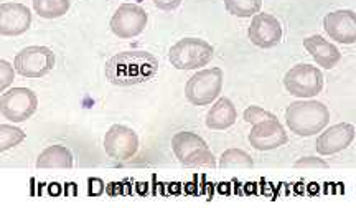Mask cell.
Segmentation results:
<instances>
[{
    "mask_svg": "<svg viewBox=\"0 0 356 208\" xmlns=\"http://www.w3.org/2000/svg\"><path fill=\"white\" fill-rule=\"evenodd\" d=\"M159 72V61L152 53L132 50L114 55L106 63V77L115 86H136L150 81Z\"/></svg>",
    "mask_w": 356,
    "mask_h": 208,
    "instance_id": "6da1fadb",
    "label": "cell"
},
{
    "mask_svg": "<svg viewBox=\"0 0 356 208\" xmlns=\"http://www.w3.org/2000/svg\"><path fill=\"white\" fill-rule=\"evenodd\" d=\"M330 121V111L320 101H296L286 111L289 129L297 136L309 137L318 134Z\"/></svg>",
    "mask_w": 356,
    "mask_h": 208,
    "instance_id": "7a4b0ae2",
    "label": "cell"
},
{
    "mask_svg": "<svg viewBox=\"0 0 356 208\" xmlns=\"http://www.w3.org/2000/svg\"><path fill=\"white\" fill-rule=\"evenodd\" d=\"M172 149L178 161L186 167H216V159L208 144L195 132L184 131L173 136Z\"/></svg>",
    "mask_w": 356,
    "mask_h": 208,
    "instance_id": "3957f363",
    "label": "cell"
},
{
    "mask_svg": "<svg viewBox=\"0 0 356 208\" xmlns=\"http://www.w3.org/2000/svg\"><path fill=\"white\" fill-rule=\"evenodd\" d=\"M215 48L202 38H184L168 51L170 63L177 70H198L213 60Z\"/></svg>",
    "mask_w": 356,
    "mask_h": 208,
    "instance_id": "277c9868",
    "label": "cell"
},
{
    "mask_svg": "<svg viewBox=\"0 0 356 208\" xmlns=\"http://www.w3.org/2000/svg\"><path fill=\"white\" fill-rule=\"evenodd\" d=\"M222 90V70H202L188 79L185 96L193 106H207L218 99Z\"/></svg>",
    "mask_w": 356,
    "mask_h": 208,
    "instance_id": "5b68a950",
    "label": "cell"
},
{
    "mask_svg": "<svg viewBox=\"0 0 356 208\" xmlns=\"http://www.w3.org/2000/svg\"><path fill=\"white\" fill-rule=\"evenodd\" d=\"M323 74L317 66L296 65L284 77V86L296 98H314L323 90Z\"/></svg>",
    "mask_w": 356,
    "mask_h": 208,
    "instance_id": "8992f818",
    "label": "cell"
},
{
    "mask_svg": "<svg viewBox=\"0 0 356 208\" xmlns=\"http://www.w3.org/2000/svg\"><path fill=\"white\" fill-rule=\"evenodd\" d=\"M38 98L29 88H13L3 91L0 98V113L10 122H24L37 113Z\"/></svg>",
    "mask_w": 356,
    "mask_h": 208,
    "instance_id": "52a82bcc",
    "label": "cell"
},
{
    "mask_svg": "<svg viewBox=\"0 0 356 208\" xmlns=\"http://www.w3.org/2000/svg\"><path fill=\"white\" fill-rule=\"evenodd\" d=\"M13 63L20 77L42 78L51 72L56 56L47 47H26L15 56Z\"/></svg>",
    "mask_w": 356,
    "mask_h": 208,
    "instance_id": "ba28073f",
    "label": "cell"
},
{
    "mask_svg": "<svg viewBox=\"0 0 356 208\" xmlns=\"http://www.w3.org/2000/svg\"><path fill=\"white\" fill-rule=\"evenodd\" d=\"M104 150L115 161H129L139 150V136L131 127L114 124L104 136Z\"/></svg>",
    "mask_w": 356,
    "mask_h": 208,
    "instance_id": "9c48e42d",
    "label": "cell"
},
{
    "mask_svg": "<svg viewBox=\"0 0 356 208\" xmlns=\"http://www.w3.org/2000/svg\"><path fill=\"white\" fill-rule=\"evenodd\" d=\"M147 13L136 3H122L111 19V30L119 38H134L144 32Z\"/></svg>",
    "mask_w": 356,
    "mask_h": 208,
    "instance_id": "30bf717a",
    "label": "cell"
},
{
    "mask_svg": "<svg viewBox=\"0 0 356 208\" xmlns=\"http://www.w3.org/2000/svg\"><path fill=\"white\" fill-rule=\"evenodd\" d=\"M249 40L259 48H274L282 40V25L270 13L261 12L252 15V22L249 25Z\"/></svg>",
    "mask_w": 356,
    "mask_h": 208,
    "instance_id": "8fae6325",
    "label": "cell"
},
{
    "mask_svg": "<svg viewBox=\"0 0 356 208\" xmlns=\"http://www.w3.org/2000/svg\"><path fill=\"white\" fill-rule=\"evenodd\" d=\"M289 137L279 119H267V121L252 124L249 132V143L256 150H273L287 144Z\"/></svg>",
    "mask_w": 356,
    "mask_h": 208,
    "instance_id": "7c38bea8",
    "label": "cell"
},
{
    "mask_svg": "<svg viewBox=\"0 0 356 208\" xmlns=\"http://www.w3.org/2000/svg\"><path fill=\"white\" fill-rule=\"evenodd\" d=\"M32 25V10L17 2L0 6V33L3 37H17L25 33Z\"/></svg>",
    "mask_w": 356,
    "mask_h": 208,
    "instance_id": "4fadbf2b",
    "label": "cell"
},
{
    "mask_svg": "<svg viewBox=\"0 0 356 208\" xmlns=\"http://www.w3.org/2000/svg\"><path fill=\"white\" fill-rule=\"evenodd\" d=\"M325 32L328 37L343 45L356 43V13L353 10L330 12L323 19Z\"/></svg>",
    "mask_w": 356,
    "mask_h": 208,
    "instance_id": "5bb4252c",
    "label": "cell"
},
{
    "mask_svg": "<svg viewBox=\"0 0 356 208\" xmlns=\"http://www.w3.org/2000/svg\"><path fill=\"white\" fill-rule=\"evenodd\" d=\"M356 136V129L353 124L340 122L335 126L328 127L322 136L317 139V152L320 156H333V154L341 152L353 144Z\"/></svg>",
    "mask_w": 356,
    "mask_h": 208,
    "instance_id": "9a60e30c",
    "label": "cell"
},
{
    "mask_svg": "<svg viewBox=\"0 0 356 208\" xmlns=\"http://www.w3.org/2000/svg\"><path fill=\"white\" fill-rule=\"evenodd\" d=\"M305 50L314 56V60L322 66L323 70H333L340 63L341 53L333 43L327 42L320 35H312L304 40Z\"/></svg>",
    "mask_w": 356,
    "mask_h": 208,
    "instance_id": "2e32d148",
    "label": "cell"
},
{
    "mask_svg": "<svg viewBox=\"0 0 356 208\" xmlns=\"http://www.w3.org/2000/svg\"><path fill=\"white\" fill-rule=\"evenodd\" d=\"M238 118V111L228 98H220L207 114V127L211 131H225L233 126Z\"/></svg>",
    "mask_w": 356,
    "mask_h": 208,
    "instance_id": "e0dca14e",
    "label": "cell"
},
{
    "mask_svg": "<svg viewBox=\"0 0 356 208\" xmlns=\"http://www.w3.org/2000/svg\"><path fill=\"white\" fill-rule=\"evenodd\" d=\"M38 169H71L73 167V154L65 145H51L38 156Z\"/></svg>",
    "mask_w": 356,
    "mask_h": 208,
    "instance_id": "ac0fdd59",
    "label": "cell"
},
{
    "mask_svg": "<svg viewBox=\"0 0 356 208\" xmlns=\"http://www.w3.org/2000/svg\"><path fill=\"white\" fill-rule=\"evenodd\" d=\"M33 10L38 13L42 19H58L63 17L70 10V0H32Z\"/></svg>",
    "mask_w": 356,
    "mask_h": 208,
    "instance_id": "d6986e66",
    "label": "cell"
},
{
    "mask_svg": "<svg viewBox=\"0 0 356 208\" xmlns=\"http://www.w3.org/2000/svg\"><path fill=\"white\" fill-rule=\"evenodd\" d=\"M226 10L234 17H252L259 13L262 7V0H222Z\"/></svg>",
    "mask_w": 356,
    "mask_h": 208,
    "instance_id": "ffe728a7",
    "label": "cell"
},
{
    "mask_svg": "<svg viewBox=\"0 0 356 208\" xmlns=\"http://www.w3.org/2000/svg\"><path fill=\"white\" fill-rule=\"evenodd\" d=\"M252 166H254V162H252L251 156L241 149L225 150L220 159L221 169H229V167H246V169H252Z\"/></svg>",
    "mask_w": 356,
    "mask_h": 208,
    "instance_id": "44dd1931",
    "label": "cell"
},
{
    "mask_svg": "<svg viewBox=\"0 0 356 208\" xmlns=\"http://www.w3.org/2000/svg\"><path fill=\"white\" fill-rule=\"evenodd\" d=\"M25 141V132L15 126H7L2 124L0 126V150H6L15 147V145L22 144Z\"/></svg>",
    "mask_w": 356,
    "mask_h": 208,
    "instance_id": "7402d4cb",
    "label": "cell"
},
{
    "mask_svg": "<svg viewBox=\"0 0 356 208\" xmlns=\"http://www.w3.org/2000/svg\"><path fill=\"white\" fill-rule=\"evenodd\" d=\"M243 118H244V121L249 124H257V122L267 121V119H277L273 113L259 108V106H249V108L244 111Z\"/></svg>",
    "mask_w": 356,
    "mask_h": 208,
    "instance_id": "603a6c76",
    "label": "cell"
},
{
    "mask_svg": "<svg viewBox=\"0 0 356 208\" xmlns=\"http://www.w3.org/2000/svg\"><path fill=\"white\" fill-rule=\"evenodd\" d=\"M13 81V68L6 60H0V90L6 91Z\"/></svg>",
    "mask_w": 356,
    "mask_h": 208,
    "instance_id": "cb8c5ba5",
    "label": "cell"
},
{
    "mask_svg": "<svg viewBox=\"0 0 356 208\" xmlns=\"http://www.w3.org/2000/svg\"><path fill=\"white\" fill-rule=\"evenodd\" d=\"M296 169H328V163L318 157H304L293 163Z\"/></svg>",
    "mask_w": 356,
    "mask_h": 208,
    "instance_id": "d4e9b609",
    "label": "cell"
},
{
    "mask_svg": "<svg viewBox=\"0 0 356 208\" xmlns=\"http://www.w3.org/2000/svg\"><path fill=\"white\" fill-rule=\"evenodd\" d=\"M152 3L160 10H165V12H170V10H175V8L180 7L181 0H152Z\"/></svg>",
    "mask_w": 356,
    "mask_h": 208,
    "instance_id": "484cf974",
    "label": "cell"
}]
</instances>
